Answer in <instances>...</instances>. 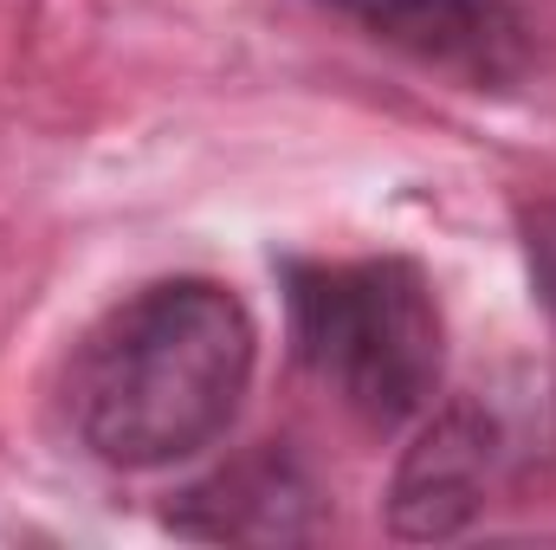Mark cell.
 <instances>
[{
  "instance_id": "5b68a950",
  "label": "cell",
  "mask_w": 556,
  "mask_h": 550,
  "mask_svg": "<svg viewBox=\"0 0 556 550\" xmlns=\"http://www.w3.org/2000/svg\"><path fill=\"white\" fill-rule=\"evenodd\" d=\"M168 525L201 545H304L317 532V486L285 447L266 440L175 492Z\"/></svg>"
},
{
  "instance_id": "8992f818",
  "label": "cell",
  "mask_w": 556,
  "mask_h": 550,
  "mask_svg": "<svg viewBox=\"0 0 556 550\" xmlns=\"http://www.w3.org/2000/svg\"><path fill=\"white\" fill-rule=\"evenodd\" d=\"M525 260H531V285H538V304L556 324V195L525 208Z\"/></svg>"
},
{
  "instance_id": "6da1fadb",
  "label": "cell",
  "mask_w": 556,
  "mask_h": 550,
  "mask_svg": "<svg viewBox=\"0 0 556 550\" xmlns=\"http://www.w3.org/2000/svg\"><path fill=\"white\" fill-rule=\"evenodd\" d=\"M253 357V311L227 285L155 278L85 330L65 370V409L104 466L155 473L233 427Z\"/></svg>"
},
{
  "instance_id": "3957f363",
  "label": "cell",
  "mask_w": 556,
  "mask_h": 550,
  "mask_svg": "<svg viewBox=\"0 0 556 550\" xmlns=\"http://www.w3.org/2000/svg\"><path fill=\"white\" fill-rule=\"evenodd\" d=\"M505 466H511V427L498 421V409H485L479 396L427 409L415 447L395 466L389 532L408 545H433V538L466 532L485 512Z\"/></svg>"
},
{
  "instance_id": "277c9868",
  "label": "cell",
  "mask_w": 556,
  "mask_h": 550,
  "mask_svg": "<svg viewBox=\"0 0 556 550\" xmlns=\"http://www.w3.org/2000/svg\"><path fill=\"white\" fill-rule=\"evenodd\" d=\"M363 39L472 91H505L531 65V20L518 0H317Z\"/></svg>"
},
{
  "instance_id": "7a4b0ae2",
  "label": "cell",
  "mask_w": 556,
  "mask_h": 550,
  "mask_svg": "<svg viewBox=\"0 0 556 550\" xmlns=\"http://www.w3.org/2000/svg\"><path fill=\"white\" fill-rule=\"evenodd\" d=\"M285 311L298 363L363 427H408L433 409L446 324L415 260H291Z\"/></svg>"
}]
</instances>
